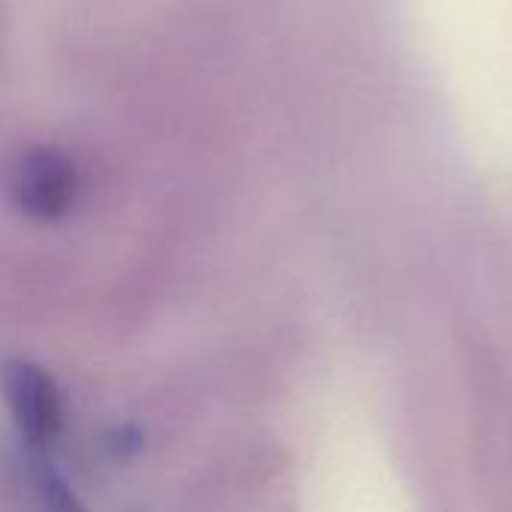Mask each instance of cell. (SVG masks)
Masks as SVG:
<instances>
[{
	"label": "cell",
	"mask_w": 512,
	"mask_h": 512,
	"mask_svg": "<svg viewBox=\"0 0 512 512\" xmlns=\"http://www.w3.org/2000/svg\"><path fill=\"white\" fill-rule=\"evenodd\" d=\"M3 192L21 216L33 222H57L75 207L81 177L75 162L63 150L33 144L18 150L6 162Z\"/></svg>",
	"instance_id": "cell-1"
},
{
	"label": "cell",
	"mask_w": 512,
	"mask_h": 512,
	"mask_svg": "<svg viewBox=\"0 0 512 512\" xmlns=\"http://www.w3.org/2000/svg\"><path fill=\"white\" fill-rule=\"evenodd\" d=\"M0 399L30 453H45L57 441L63 429V396L45 366L27 357H6L0 363Z\"/></svg>",
	"instance_id": "cell-2"
},
{
	"label": "cell",
	"mask_w": 512,
	"mask_h": 512,
	"mask_svg": "<svg viewBox=\"0 0 512 512\" xmlns=\"http://www.w3.org/2000/svg\"><path fill=\"white\" fill-rule=\"evenodd\" d=\"M33 456V486L42 512H90L78 492L69 486V480L54 468L48 453H30Z\"/></svg>",
	"instance_id": "cell-3"
},
{
	"label": "cell",
	"mask_w": 512,
	"mask_h": 512,
	"mask_svg": "<svg viewBox=\"0 0 512 512\" xmlns=\"http://www.w3.org/2000/svg\"><path fill=\"white\" fill-rule=\"evenodd\" d=\"M108 444H111L114 456H120V459H129V456H135V453L144 447L141 435H135L132 429H117V432H114V438H111Z\"/></svg>",
	"instance_id": "cell-4"
}]
</instances>
